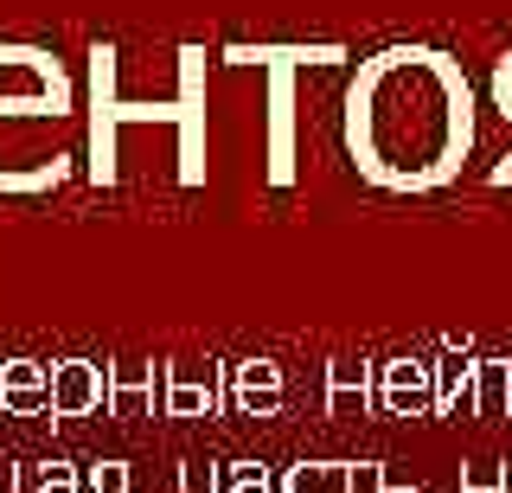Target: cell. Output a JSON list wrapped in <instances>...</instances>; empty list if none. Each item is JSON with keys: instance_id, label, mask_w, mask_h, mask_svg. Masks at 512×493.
Returning <instances> with one entry per match:
<instances>
[{"instance_id": "cell-19", "label": "cell", "mask_w": 512, "mask_h": 493, "mask_svg": "<svg viewBox=\"0 0 512 493\" xmlns=\"http://www.w3.org/2000/svg\"><path fill=\"white\" fill-rule=\"evenodd\" d=\"M461 493H512V468H500V461H468L461 468Z\"/></svg>"}, {"instance_id": "cell-1", "label": "cell", "mask_w": 512, "mask_h": 493, "mask_svg": "<svg viewBox=\"0 0 512 493\" xmlns=\"http://www.w3.org/2000/svg\"><path fill=\"white\" fill-rule=\"evenodd\" d=\"M480 141L468 65L442 45L397 39L352 65L340 90V148L378 193L423 199L461 180Z\"/></svg>"}, {"instance_id": "cell-13", "label": "cell", "mask_w": 512, "mask_h": 493, "mask_svg": "<svg viewBox=\"0 0 512 493\" xmlns=\"http://www.w3.org/2000/svg\"><path fill=\"white\" fill-rule=\"evenodd\" d=\"M359 481V461H295V468H282L276 493H352Z\"/></svg>"}, {"instance_id": "cell-15", "label": "cell", "mask_w": 512, "mask_h": 493, "mask_svg": "<svg viewBox=\"0 0 512 493\" xmlns=\"http://www.w3.org/2000/svg\"><path fill=\"white\" fill-rule=\"evenodd\" d=\"M487 90H493V109L506 116V129H512V52L506 58H493V77H487ZM487 186H512V141H506V154L487 167Z\"/></svg>"}, {"instance_id": "cell-8", "label": "cell", "mask_w": 512, "mask_h": 493, "mask_svg": "<svg viewBox=\"0 0 512 493\" xmlns=\"http://www.w3.org/2000/svg\"><path fill=\"white\" fill-rule=\"evenodd\" d=\"M52 410V365L0 359V417H45Z\"/></svg>"}, {"instance_id": "cell-7", "label": "cell", "mask_w": 512, "mask_h": 493, "mask_svg": "<svg viewBox=\"0 0 512 493\" xmlns=\"http://www.w3.org/2000/svg\"><path fill=\"white\" fill-rule=\"evenodd\" d=\"M109 404V365L52 359V417H96Z\"/></svg>"}, {"instance_id": "cell-11", "label": "cell", "mask_w": 512, "mask_h": 493, "mask_svg": "<svg viewBox=\"0 0 512 493\" xmlns=\"http://www.w3.org/2000/svg\"><path fill=\"white\" fill-rule=\"evenodd\" d=\"M474 365L480 359H468V340H448V359H436V417H474Z\"/></svg>"}, {"instance_id": "cell-18", "label": "cell", "mask_w": 512, "mask_h": 493, "mask_svg": "<svg viewBox=\"0 0 512 493\" xmlns=\"http://www.w3.org/2000/svg\"><path fill=\"white\" fill-rule=\"evenodd\" d=\"M218 493H276V474H269V461H224Z\"/></svg>"}, {"instance_id": "cell-14", "label": "cell", "mask_w": 512, "mask_h": 493, "mask_svg": "<svg viewBox=\"0 0 512 493\" xmlns=\"http://www.w3.org/2000/svg\"><path fill=\"white\" fill-rule=\"evenodd\" d=\"M474 417L480 423L512 417V359H480L474 365Z\"/></svg>"}, {"instance_id": "cell-6", "label": "cell", "mask_w": 512, "mask_h": 493, "mask_svg": "<svg viewBox=\"0 0 512 493\" xmlns=\"http://www.w3.org/2000/svg\"><path fill=\"white\" fill-rule=\"evenodd\" d=\"M224 397H231V378H224V365H205L199 372H186V365H160V410L167 417H218Z\"/></svg>"}, {"instance_id": "cell-4", "label": "cell", "mask_w": 512, "mask_h": 493, "mask_svg": "<svg viewBox=\"0 0 512 493\" xmlns=\"http://www.w3.org/2000/svg\"><path fill=\"white\" fill-rule=\"evenodd\" d=\"M224 71H263V109H269V129H263V173L276 193L295 186V90L301 71H340L352 65V45L340 39H231L218 52Z\"/></svg>"}, {"instance_id": "cell-17", "label": "cell", "mask_w": 512, "mask_h": 493, "mask_svg": "<svg viewBox=\"0 0 512 493\" xmlns=\"http://www.w3.org/2000/svg\"><path fill=\"white\" fill-rule=\"evenodd\" d=\"M32 481L26 493H84V468L77 461H39V468H26Z\"/></svg>"}, {"instance_id": "cell-12", "label": "cell", "mask_w": 512, "mask_h": 493, "mask_svg": "<svg viewBox=\"0 0 512 493\" xmlns=\"http://www.w3.org/2000/svg\"><path fill=\"white\" fill-rule=\"evenodd\" d=\"M154 365H109V404H103V417H116V423H135V417H148L154 410Z\"/></svg>"}, {"instance_id": "cell-9", "label": "cell", "mask_w": 512, "mask_h": 493, "mask_svg": "<svg viewBox=\"0 0 512 493\" xmlns=\"http://www.w3.org/2000/svg\"><path fill=\"white\" fill-rule=\"evenodd\" d=\"M231 404L244 410V417H276L282 410V365L276 359H237L231 365Z\"/></svg>"}, {"instance_id": "cell-16", "label": "cell", "mask_w": 512, "mask_h": 493, "mask_svg": "<svg viewBox=\"0 0 512 493\" xmlns=\"http://www.w3.org/2000/svg\"><path fill=\"white\" fill-rule=\"evenodd\" d=\"M84 493H135V468H128L122 455L84 461Z\"/></svg>"}, {"instance_id": "cell-2", "label": "cell", "mask_w": 512, "mask_h": 493, "mask_svg": "<svg viewBox=\"0 0 512 493\" xmlns=\"http://www.w3.org/2000/svg\"><path fill=\"white\" fill-rule=\"evenodd\" d=\"M84 173V84L52 45L0 39V199H52Z\"/></svg>"}, {"instance_id": "cell-22", "label": "cell", "mask_w": 512, "mask_h": 493, "mask_svg": "<svg viewBox=\"0 0 512 493\" xmlns=\"http://www.w3.org/2000/svg\"><path fill=\"white\" fill-rule=\"evenodd\" d=\"M0 493H26V468H20V461H0Z\"/></svg>"}, {"instance_id": "cell-21", "label": "cell", "mask_w": 512, "mask_h": 493, "mask_svg": "<svg viewBox=\"0 0 512 493\" xmlns=\"http://www.w3.org/2000/svg\"><path fill=\"white\" fill-rule=\"evenodd\" d=\"M352 493H423V487H397L384 461H359V481H352Z\"/></svg>"}, {"instance_id": "cell-10", "label": "cell", "mask_w": 512, "mask_h": 493, "mask_svg": "<svg viewBox=\"0 0 512 493\" xmlns=\"http://www.w3.org/2000/svg\"><path fill=\"white\" fill-rule=\"evenodd\" d=\"M365 410H378V365L333 359L327 365V417H365Z\"/></svg>"}, {"instance_id": "cell-3", "label": "cell", "mask_w": 512, "mask_h": 493, "mask_svg": "<svg viewBox=\"0 0 512 493\" xmlns=\"http://www.w3.org/2000/svg\"><path fill=\"white\" fill-rule=\"evenodd\" d=\"M154 122L173 129V180L205 186V154H212V122H205V45L173 52V97H122V52L96 39L84 52V180L116 186L122 180V129Z\"/></svg>"}, {"instance_id": "cell-5", "label": "cell", "mask_w": 512, "mask_h": 493, "mask_svg": "<svg viewBox=\"0 0 512 493\" xmlns=\"http://www.w3.org/2000/svg\"><path fill=\"white\" fill-rule=\"evenodd\" d=\"M378 410L384 417H436V365L429 359H384L378 365Z\"/></svg>"}, {"instance_id": "cell-20", "label": "cell", "mask_w": 512, "mask_h": 493, "mask_svg": "<svg viewBox=\"0 0 512 493\" xmlns=\"http://www.w3.org/2000/svg\"><path fill=\"white\" fill-rule=\"evenodd\" d=\"M224 487V468L212 461H180V493H218Z\"/></svg>"}]
</instances>
